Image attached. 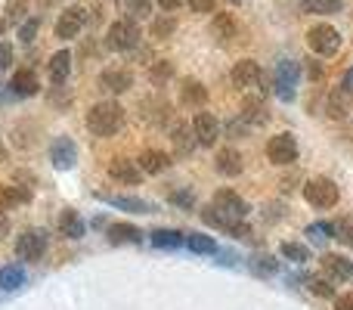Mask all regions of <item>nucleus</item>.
<instances>
[{
    "mask_svg": "<svg viewBox=\"0 0 353 310\" xmlns=\"http://www.w3.org/2000/svg\"><path fill=\"white\" fill-rule=\"evenodd\" d=\"M87 128L93 137H112L124 128V109L115 99H103L87 112Z\"/></svg>",
    "mask_w": 353,
    "mask_h": 310,
    "instance_id": "f257e3e1",
    "label": "nucleus"
},
{
    "mask_svg": "<svg viewBox=\"0 0 353 310\" xmlns=\"http://www.w3.org/2000/svg\"><path fill=\"white\" fill-rule=\"evenodd\" d=\"M137 43H140V25H137L134 19H118V22H112L109 31H105V47L109 50L124 53V50H134Z\"/></svg>",
    "mask_w": 353,
    "mask_h": 310,
    "instance_id": "f03ea898",
    "label": "nucleus"
},
{
    "mask_svg": "<svg viewBox=\"0 0 353 310\" xmlns=\"http://www.w3.org/2000/svg\"><path fill=\"white\" fill-rule=\"evenodd\" d=\"M304 199L313 208H335L338 205V183L329 177H313L304 186Z\"/></svg>",
    "mask_w": 353,
    "mask_h": 310,
    "instance_id": "7ed1b4c3",
    "label": "nucleus"
},
{
    "mask_svg": "<svg viewBox=\"0 0 353 310\" xmlns=\"http://www.w3.org/2000/svg\"><path fill=\"white\" fill-rule=\"evenodd\" d=\"M307 43H310V50L316 56H332L341 47V35H338L332 25H313V28L307 31Z\"/></svg>",
    "mask_w": 353,
    "mask_h": 310,
    "instance_id": "20e7f679",
    "label": "nucleus"
},
{
    "mask_svg": "<svg viewBox=\"0 0 353 310\" xmlns=\"http://www.w3.org/2000/svg\"><path fill=\"white\" fill-rule=\"evenodd\" d=\"M16 255L22 261H41L47 255V233L43 230H25L16 239Z\"/></svg>",
    "mask_w": 353,
    "mask_h": 310,
    "instance_id": "39448f33",
    "label": "nucleus"
},
{
    "mask_svg": "<svg viewBox=\"0 0 353 310\" xmlns=\"http://www.w3.org/2000/svg\"><path fill=\"white\" fill-rule=\"evenodd\" d=\"M267 155L273 164H292L298 162V140L292 134H276L267 143Z\"/></svg>",
    "mask_w": 353,
    "mask_h": 310,
    "instance_id": "423d86ee",
    "label": "nucleus"
},
{
    "mask_svg": "<svg viewBox=\"0 0 353 310\" xmlns=\"http://www.w3.org/2000/svg\"><path fill=\"white\" fill-rule=\"evenodd\" d=\"M214 208L230 220H242L245 214H248V202H245L242 195H236L232 189H217V193H214Z\"/></svg>",
    "mask_w": 353,
    "mask_h": 310,
    "instance_id": "0eeeda50",
    "label": "nucleus"
},
{
    "mask_svg": "<svg viewBox=\"0 0 353 310\" xmlns=\"http://www.w3.org/2000/svg\"><path fill=\"white\" fill-rule=\"evenodd\" d=\"M50 162L59 171H72L78 162V146H74L72 137H56L53 146H50Z\"/></svg>",
    "mask_w": 353,
    "mask_h": 310,
    "instance_id": "6e6552de",
    "label": "nucleus"
},
{
    "mask_svg": "<svg viewBox=\"0 0 353 310\" xmlns=\"http://www.w3.org/2000/svg\"><path fill=\"white\" fill-rule=\"evenodd\" d=\"M81 28H84V10H81V6H68V10L59 12V19H56V37H59V41L78 37Z\"/></svg>",
    "mask_w": 353,
    "mask_h": 310,
    "instance_id": "1a4fd4ad",
    "label": "nucleus"
},
{
    "mask_svg": "<svg viewBox=\"0 0 353 310\" xmlns=\"http://www.w3.org/2000/svg\"><path fill=\"white\" fill-rule=\"evenodd\" d=\"M294 84H298V62L292 59H282L279 66H276V93H279V99H294Z\"/></svg>",
    "mask_w": 353,
    "mask_h": 310,
    "instance_id": "9d476101",
    "label": "nucleus"
},
{
    "mask_svg": "<svg viewBox=\"0 0 353 310\" xmlns=\"http://www.w3.org/2000/svg\"><path fill=\"white\" fill-rule=\"evenodd\" d=\"M192 134H195V140H199L201 146H214L217 137H220L217 118H214L211 112H199V115L192 118Z\"/></svg>",
    "mask_w": 353,
    "mask_h": 310,
    "instance_id": "9b49d317",
    "label": "nucleus"
},
{
    "mask_svg": "<svg viewBox=\"0 0 353 310\" xmlns=\"http://www.w3.org/2000/svg\"><path fill=\"white\" fill-rule=\"evenodd\" d=\"M130 87H134V75L128 68H105L99 75V90H105V93H124Z\"/></svg>",
    "mask_w": 353,
    "mask_h": 310,
    "instance_id": "f8f14e48",
    "label": "nucleus"
},
{
    "mask_svg": "<svg viewBox=\"0 0 353 310\" xmlns=\"http://www.w3.org/2000/svg\"><path fill=\"white\" fill-rule=\"evenodd\" d=\"M97 199L105 202V205H112V208H121V211H134V214H152V211H155L152 202L137 199V195H105V193H99Z\"/></svg>",
    "mask_w": 353,
    "mask_h": 310,
    "instance_id": "ddd939ff",
    "label": "nucleus"
},
{
    "mask_svg": "<svg viewBox=\"0 0 353 310\" xmlns=\"http://www.w3.org/2000/svg\"><path fill=\"white\" fill-rule=\"evenodd\" d=\"M109 177L118 183H128V186H137V183L143 180V171L137 162H128V158H115V162H109Z\"/></svg>",
    "mask_w": 353,
    "mask_h": 310,
    "instance_id": "4468645a",
    "label": "nucleus"
},
{
    "mask_svg": "<svg viewBox=\"0 0 353 310\" xmlns=\"http://www.w3.org/2000/svg\"><path fill=\"white\" fill-rule=\"evenodd\" d=\"M261 78H263V72L254 59H242L232 66V84L236 87H254Z\"/></svg>",
    "mask_w": 353,
    "mask_h": 310,
    "instance_id": "2eb2a0df",
    "label": "nucleus"
},
{
    "mask_svg": "<svg viewBox=\"0 0 353 310\" xmlns=\"http://www.w3.org/2000/svg\"><path fill=\"white\" fill-rule=\"evenodd\" d=\"M10 87H12V93H16V97H34V93L41 90V81H37L34 68H19V72L12 75Z\"/></svg>",
    "mask_w": 353,
    "mask_h": 310,
    "instance_id": "dca6fc26",
    "label": "nucleus"
},
{
    "mask_svg": "<svg viewBox=\"0 0 353 310\" xmlns=\"http://www.w3.org/2000/svg\"><path fill=\"white\" fill-rule=\"evenodd\" d=\"M56 226H59V236L65 239H81L87 233V224L84 217H81L78 211H72V208H65V211L59 214V220H56Z\"/></svg>",
    "mask_w": 353,
    "mask_h": 310,
    "instance_id": "f3484780",
    "label": "nucleus"
},
{
    "mask_svg": "<svg viewBox=\"0 0 353 310\" xmlns=\"http://www.w3.org/2000/svg\"><path fill=\"white\" fill-rule=\"evenodd\" d=\"M105 239L112 245H137V242H143V230H137L134 224H109Z\"/></svg>",
    "mask_w": 353,
    "mask_h": 310,
    "instance_id": "a211bd4d",
    "label": "nucleus"
},
{
    "mask_svg": "<svg viewBox=\"0 0 353 310\" xmlns=\"http://www.w3.org/2000/svg\"><path fill=\"white\" fill-rule=\"evenodd\" d=\"M242 122L245 124H267L270 122V112H267V103L261 97H248L242 99Z\"/></svg>",
    "mask_w": 353,
    "mask_h": 310,
    "instance_id": "6ab92c4d",
    "label": "nucleus"
},
{
    "mask_svg": "<svg viewBox=\"0 0 353 310\" xmlns=\"http://www.w3.org/2000/svg\"><path fill=\"white\" fill-rule=\"evenodd\" d=\"M25 202H31V193L22 186H16V183H0V211H12V208L25 205Z\"/></svg>",
    "mask_w": 353,
    "mask_h": 310,
    "instance_id": "aec40b11",
    "label": "nucleus"
},
{
    "mask_svg": "<svg viewBox=\"0 0 353 310\" xmlns=\"http://www.w3.org/2000/svg\"><path fill=\"white\" fill-rule=\"evenodd\" d=\"M214 168H217V174H223V177H236V174H242V155L236 153V149H220L217 158H214Z\"/></svg>",
    "mask_w": 353,
    "mask_h": 310,
    "instance_id": "412c9836",
    "label": "nucleus"
},
{
    "mask_svg": "<svg viewBox=\"0 0 353 310\" xmlns=\"http://www.w3.org/2000/svg\"><path fill=\"white\" fill-rule=\"evenodd\" d=\"M180 99H183V106H195V109H201V106L208 103L205 84H201V81H195V78H186V81H183V87H180Z\"/></svg>",
    "mask_w": 353,
    "mask_h": 310,
    "instance_id": "4be33fe9",
    "label": "nucleus"
},
{
    "mask_svg": "<svg viewBox=\"0 0 353 310\" xmlns=\"http://www.w3.org/2000/svg\"><path fill=\"white\" fill-rule=\"evenodd\" d=\"M47 72H50V81H53V84H62V81L68 78V72H72V53H68V50L53 53L47 62Z\"/></svg>",
    "mask_w": 353,
    "mask_h": 310,
    "instance_id": "5701e85b",
    "label": "nucleus"
},
{
    "mask_svg": "<svg viewBox=\"0 0 353 310\" xmlns=\"http://www.w3.org/2000/svg\"><path fill=\"white\" fill-rule=\"evenodd\" d=\"M211 35L217 37L220 43H230L232 37L239 35V25H236V19H232L230 12H217V16H214V22H211Z\"/></svg>",
    "mask_w": 353,
    "mask_h": 310,
    "instance_id": "b1692460",
    "label": "nucleus"
},
{
    "mask_svg": "<svg viewBox=\"0 0 353 310\" xmlns=\"http://www.w3.org/2000/svg\"><path fill=\"white\" fill-rule=\"evenodd\" d=\"M137 164H140L143 174H161V171H168V164H171V155L161 153V149H146Z\"/></svg>",
    "mask_w": 353,
    "mask_h": 310,
    "instance_id": "393cba45",
    "label": "nucleus"
},
{
    "mask_svg": "<svg viewBox=\"0 0 353 310\" xmlns=\"http://www.w3.org/2000/svg\"><path fill=\"white\" fill-rule=\"evenodd\" d=\"M323 267L329 276H335V280H353V261L341 255H325L323 258Z\"/></svg>",
    "mask_w": 353,
    "mask_h": 310,
    "instance_id": "a878e982",
    "label": "nucleus"
},
{
    "mask_svg": "<svg viewBox=\"0 0 353 310\" xmlns=\"http://www.w3.org/2000/svg\"><path fill=\"white\" fill-rule=\"evenodd\" d=\"M25 286V267L22 264H6V267H0V289H6V292H16V289Z\"/></svg>",
    "mask_w": 353,
    "mask_h": 310,
    "instance_id": "bb28decb",
    "label": "nucleus"
},
{
    "mask_svg": "<svg viewBox=\"0 0 353 310\" xmlns=\"http://www.w3.org/2000/svg\"><path fill=\"white\" fill-rule=\"evenodd\" d=\"M171 140H174V149L180 155H189L195 149V134H192V128H189V124H176V128L171 130Z\"/></svg>",
    "mask_w": 353,
    "mask_h": 310,
    "instance_id": "cd10ccee",
    "label": "nucleus"
},
{
    "mask_svg": "<svg viewBox=\"0 0 353 310\" xmlns=\"http://www.w3.org/2000/svg\"><path fill=\"white\" fill-rule=\"evenodd\" d=\"M301 12H310V16H332V12H341V0H301Z\"/></svg>",
    "mask_w": 353,
    "mask_h": 310,
    "instance_id": "c85d7f7f",
    "label": "nucleus"
},
{
    "mask_svg": "<svg viewBox=\"0 0 353 310\" xmlns=\"http://www.w3.org/2000/svg\"><path fill=\"white\" fill-rule=\"evenodd\" d=\"M186 245H189V251H195V255H217V242H214L211 236H201V233H189Z\"/></svg>",
    "mask_w": 353,
    "mask_h": 310,
    "instance_id": "c756f323",
    "label": "nucleus"
},
{
    "mask_svg": "<svg viewBox=\"0 0 353 310\" xmlns=\"http://www.w3.org/2000/svg\"><path fill=\"white\" fill-rule=\"evenodd\" d=\"M186 242V236L176 230H155L152 233V245L155 249H180V245Z\"/></svg>",
    "mask_w": 353,
    "mask_h": 310,
    "instance_id": "7c9ffc66",
    "label": "nucleus"
},
{
    "mask_svg": "<svg viewBox=\"0 0 353 310\" xmlns=\"http://www.w3.org/2000/svg\"><path fill=\"white\" fill-rule=\"evenodd\" d=\"M174 31H176V19L174 16L152 19V37H155V41H165V37H171Z\"/></svg>",
    "mask_w": 353,
    "mask_h": 310,
    "instance_id": "2f4dec72",
    "label": "nucleus"
},
{
    "mask_svg": "<svg viewBox=\"0 0 353 310\" xmlns=\"http://www.w3.org/2000/svg\"><path fill=\"white\" fill-rule=\"evenodd\" d=\"M251 270H254V273H276V270H279V264H276V258L273 255H254L251 258Z\"/></svg>",
    "mask_w": 353,
    "mask_h": 310,
    "instance_id": "473e14b6",
    "label": "nucleus"
},
{
    "mask_svg": "<svg viewBox=\"0 0 353 310\" xmlns=\"http://www.w3.org/2000/svg\"><path fill=\"white\" fill-rule=\"evenodd\" d=\"M124 10L130 19H146L152 12V0H124Z\"/></svg>",
    "mask_w": 353,
    "mask_h": 310,
    "instance_id": "72a5a7b5",
    "label": "nucleus"
},
{
    "mask_svg": "<svg viewBox=\"0 0 353 310\" xmlns=\"http://www.w3.org/2000/svg\"><path fill=\"white\" fill-rule=\"evenodd\" d=\"M37 28H41V19L37 16H28L22 25H19V41L22 43H31L37 37Z\"/></svg>",
    "mask_w": 353,
    "mask_h": 310,
    "instance_id": "f704fd0d",
    "label": "nucleus"
},
{
    "mask_svg": "<svg viewBox=\"0 0 353 310\" xmlns=\"http://www.w3.org/2000/svg\"><path fill=\"white\" fill-rule=\"evenodd\" d=\"M282 255H285L288 261H294V264L310 261V251H307L304 245H298V242H285V245H282Z\"/></svg>",
    "mask_w": 353,
    "mask_h": 310,
    "instance_id": "c9c22d12",
    "label": "nucleus"
},
{
    "mask_svg": "<svg viewBox=\"0 0 353 310\" xmlns=\"http://www.w3.org/2000/svg\"><path fill=\"white\" fill-rule=\"evenodd\" d=\"M171 75H174V66L161 59V62H155V66H152L149 78H152V84H165V81H171Z\"/></svg>",
    "mask_w": 353,
    "mask_h": 310,
    "instance_id": "e433bc0d",
    "label": "nucleus"
},
{
    "mask_svg": "<svg viewBox=\"0 0 353 310\" xmlns=\"http://www.w3.org/2000/svg\"><path fill=\"white\" fill-rule=\"evenodd\" d=\"M332 233H335L338 242L353 245V220H338V224H332Z\"/></svg>",
    "mask_w": 353,
    "mask_h": 310,
    "instance_id": "4c0bfd02",
    "label": "nucleus"
},
{
    "mask_svg": "<svg viewBox=\"0 0 353 310\" xmlns=\"http://www.w3.org/2000/svg\"><path fill=\"white\" fill-rule=\"evenodd\" d=\"M310 292L319 295V298H335V289H332V282H325V280H310Z\"/></svg>",
    "mask_w": 353,
    "mask_h": 310,
    "instance_id": "58836bf2",
    "label": "nucleus"
},
{
    "mask_svg": "<svg viewBox=\"0 0 353 310\" xmlns=\"http://www.w3.org/2000/svg\"><path fill=\"white\" fill-rule=\"evenodd\" d=\"M329 233H332L329 224H313V226H307V236H310L313 242H325V239H329Z\"/></svg>",
    "mask_w": 353,
    "mask_h": 310,
    "instance_id": "ea45409f",
    "label": "nucleus"
},
{
    "mask_svg": "<svg viewBox=\"0 0 353 310\" xmlns=\"http://www.w3.org/2000/svg\"><path fill=\"white\" fill-rule=\"evenodd\" d=\"M25 10H28V0H12L10 10H6V12H10V22H22Z\"/></svg>",
    "mask_w": 353,
    "mask_h": 310,
    "instance_id": "a19ab883",
    "label": "nucleus"
},
{
    "mask_svg": "<svg viewBox=\"0 0 353 310\" xmlns=\"http://www.w3.org/2000/svg\"><path fill=\"white\" fill-rule=\"evenodd\" d=\"M10 66H12V47L6 41H0V72L10 68Z\"/></svg>",
    "mask_w": 353,
    "mask_h": 310,
    "instance_id": "79ce46f5",
    "label": "nucleus"
},
{
    "mask_svg": "<svg viewBox=\"0 0 353 310\" xmlns=\"http://www.w3.org/2000/svg\"><path fill=\"white\" fill-rule=\"evenodd\" d=\"M186 3L192 12H211L214 10V0H186Z\"/></svg>",
    "mask_w": 353,
    "mask_h": 310,
    "instance_id": "37998d69",
    "label": "nucleus"
},
{
    "mask_svg": "<svg viewBox=\"0 0 353 310\" xmlns=\"http://www.w3.org/2000/svg\"><path fill=\"white\" fill-rule=\"evenodd\" d=\"M171 202L174 205H183V208H192V193H171Z\"/></svg>",
    "mask_w": 353,
    "mask_h": 310,
    "instance_id": "c03bdc74",
    "label": "nucleus"
},
{
    "mask_svg": "<svg viewBox=\"0 0 353 310\" xmlns=\"http://www.w3.org/2000/svg\"><path fill=\"white\" fill-rule=\"evenodd\" d=\"M332 115L341 118L344 115V103H341V93H332Z\"/></svg>",
    "mask_w": 353,
    "mask_h": 310,
    "instance_id": "a18cd8bd",
    "label": "nucleus"
},
{
    "mask_svg": "<svg viewBox=\"0 0 353 310\" xmlns=\"http://www.w3.org/2000/svg\"><path fill=\"white\" fill-rule=\"evenodd\" d=\"M335 310H353V295H341V298H335Z\"/></svg>",
    "mask_w": 353,
    "mask_h": 310,
    "instance_id": "49530a36",
    "label": "nucleus"
},
{
    "mask_svg": "<svg viewBox=\"0 0 353 310\" xmlns=\"http://www.w3.org/2000/svg\"><path fill=\"white\" fill-rule=\"evenodd\" d=\"M6 233H10V217H6V214L0 211V239H3Z\"/></svg>",
    "mask_w": 353,
    "mask_h": 310,
    "instance_id": "de8ad7c7",
    "label": "nucleus"
},
{
    "mask_svg": "<svg viewBox=\"0 0 353 310\" xmlns=\"http://www.w3.org/2000/svg\"><path fill=\"white\" fill-rule=\"evenodd\" d=\"M180 3H183V0H159V6H161V10H168V12L176 10Z\"/></svg>",
    "mask_w": 353,
    "mask_h": 310,
    "instance_id": "09e8293b",
    "label": "nucleus"
},
{
    "mask_svg": "<svg viewBox=\"0 0 353 310\" xmlns=\"http://www.w3.org/2000/svg\"><path fill=\"white\" fill-rule=\"evenodd\" d=\"M344 90H347V93H353V68H347V75H344Z\"/></svg>",
    "mask_w": 353,
    "mask_h": 310,
    "instance_id": "8fccbe9b",
    "label": "nucleus"
},
{
    "mask_svg": "<svg viewBox=\"0 0 353 310\" xmlns=\"http://www.w3.org/2000/svg\"><path fill=\"white\" fill-rule=\"evenodd\" d=\"M307 72H310V78H323V68H319L316 62H310V66H307Z\"/></svg>",
    "mask_w": 353,
    "mask_h": 310,
    "instance_id": "3c124183",
    "label": "nucleus"
},
{
    "mask_svg": "<svg viewBox=\"0 0 353 310\" xmlns=\"http://www.w3.org/2000/svg\"><path fill=\"white\" fill-rule=\"evenodd\" d=\"M3 31H6V19L0 16V37H3Z\"/></svg>",
    "mask_w": 353,
    "mask_h": 310,
    "instance_id": "603ef678",
    "label": "nucleus"
},
{
    "mask_svg": "<svg viewBox=\"0 0 353 310\" xmlns=\"http://www.w3.org/2000/svg\"><path fill=\"white\" fill-rule=\"evenodd\" d=\"M50 3H53V0H41V6H50Z\"/></svg>",
    "mask_w": 353,
    "mask_h": 310,
    "instance_id": "864d4df0",
    "label": "nucleus"
},
{
    "mask_svg": "<svg viewBox=\"0 0 353 310\" xmlns=\"http://www.w3.org/2000/svg\"><path fill=\"white\" fill-rule=\"evenodd\" d=\"M0 162H3V146H0Z\"/></svg>",
    "mask_w": 353,
    "mask_h": 310,
    "instance_id": "5fc2aeb1",
    "label": "nucleus"
}]
</instances>
